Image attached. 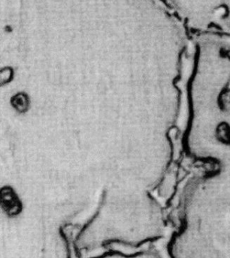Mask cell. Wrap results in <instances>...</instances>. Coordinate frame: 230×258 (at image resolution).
Returning <instances> with one entry per match:
<instances>
[{"label":"cell","mask_w":230,"mask_h":258,"mask_svg":"<svg viewBox=\"0 0 230 258\" xmlns=\"http://www.w3.org/2000/svg\"><path fill=\"white\" fill-rule=\"evenodd\" d=\"M217 104L222 111L230 113V83L219 95Z\"/></svg>","instance_id":"7a4b0ae2"},{"label":"cell","mask_w":230,"mask_h":258,"mask_svg":"<svg viewBox=\"0 0 230 258\" xmlns=\"http://www.w3.org/2000/svg\"><path fill=\"white\" fill-rule=\"evenodd\" d=\"M216 138L225 145H230V125L227 122H220L216 127Z\"/></svg>","instance_id":"6da1fadb"}]
</instances>
